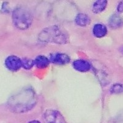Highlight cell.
Masks as SVG:
<instances>
[{"label": "cell", "instance_id": "6", "mask_svg": "<svg viewBox=\"0 0 123 123\" xmlns=\"http://www.w3.org/2000/svg\"><path fill=\"white\" fill-rule=\"evenodd\" d=\"M73 66L76 70L81 72H86L91 69V64L87 60L78 59L73 62Z\"/></svg>", "mask_w": 123, "mask_h": 123}, {"label": "cell", "instance_id": "14", "mask_svg": "<svg viewBox=\"0 0 123 123\" xmlns=\"http://www.w3.org/2000/svg\"><path fill=\"white\" fill-rule=\"evenodd\" d=\"M117 11L119 12H123V1L120 2L117 7Z\"/></svg>", "mask_w": 123, "mask_h": 123}, {"label": "cell", "instance_id": "7", "mask_svg": "<svg viewBox=\"0 0 123 123\" xmlns=\"http://www.w3.org/2000/svg\"><path fill=\"white\" fill-rule=\"evenodd\" d=\"M92 33L97 38H102L107 33V28L104 24H97L93 27Z\"/></svg>", "mask_w": 123, "mask_h": 123}, {"label": "cell", "instance_id": "5", "mask_svg": "<svg viewBox=\"0 0 123 123\" xmlns=\"http://www.w3.org/2000/svg\"><path fill=\"white\" fill-rule=\"evenodd\" d=\"M49 61L56 65H65L70 62V58L67 54L63 53H55L50 55Z\"/></svg>", "mask_w": 123, "mask_h": 123}, {"label": "cell", "instance_id": "10", "mask_svg": "<svg viewBox=\"0 0 123 123\" xmlns=\"http://www.w3.org/2000/svg\"><path fill=\"white\" fill-rule=\"evenodd\" d=\"M75 22L79 26L81 27H85L89 25L91 22V19L88 15L85 14H79L77 15L75 18Z\"/></svg>", "mask_w": 123, "mask_h": 123}, {"label": "cell", "instance_id": "8", "mask_svg": "<svg viewBox=\"0 0 123 123\" xmlns=\"http://www.w3.org/2000/svg\"><path fill=\"white\" fill-rule=\"evenodd\" d=\"M108 24L111 28L116 29V28H119L123 25V20L119 15L113 14L110 18Z\"/></svg>", "mask_w": 123, "mask_h": 123}, {"label": "cell", "instance_id": "4", "mask_svg": "<svg viewBox=\"0 0 123 123\" xmlns=\"http://www.w3.org/2000/svg\"><path fill=\"white\" fill-rule=\"evenodd\" d=\"M6 67L11 71H16L22 67V59L15 55L8 56L5 60Z\"/></svg>", "mask_w": 123, "mask_h": 123}, {"label": "cell", "instance_id": "3", "mask_svg": "<svg viewBox=\"0 0 123 123\" xmlns=\"http://www.w3.org/2000/svg\"><path fill=\"white\" fill-rule=\"evenodd\" d=\"M44 121L45 123H66L64 117L60 112L52 110L45 112Z\"/></svg>", "mask_w": 123, "mask_h": 123}, {"label": "cell", "instance_id": "15", "mask_svg": "<svg viewBox=\"0 0 123 123\" xmlns=\"http://www.w3.org/2000/svg\"><path fill=\"white\" fill-rule=\"evenodd\" d=\"M28 123H41L40 122L38 121H37V120H33V121H31L29 122Z\"/></svg>", "mask_w": 123, "mask_h": 123}, {"label": "cell", "instance_id": "9", "mask_svg": "<svg viewBox=\"0 0 123 123\" xmlns=\"http://www.w3.org/2000/svg\"><path fill=\"white\" fill-rule=\"evenodd\" d=\"M35 65L39 68H44L49 66L50 61L48 57L44 55H38L34 60Z\"/></svg>", "mask_w": 123, "mask_h": 123}, {"label": "cell", "instance_id": "13", "mask_svg": "<svg viewBox=\"0 0 123 123\" xmlns=\"http://www.w3.org/2000/svg\"><path fill=\"white\" fill-rule=\"evenodd\" d=\"M111 92L114 94H119L123 92V85L121 84H115L111 87Z\"/></svg>", "mask_w": 123, "mask_h": 123}, {"label": "cell", "instance_id": "2", "mask_svg": "<svg viewBox=\"0 0 123 123\" xmlns=\"http://www.w3.org/2000/svg\"><path fill=\"white\" fill-rule=\"evenodd\" d=\"M39 39L42 41L63 44L67 42V37L60 28L54 26L43 31L39 35Z\"/></svg>", "mask_w": 123, "mask_h": 123}, {"label": "cell", "instance_id": "12", "mask_svg": "<svg viewBox=\"0 0 123 123\" xmlns=\"http://www.w3.org/2000/svg\"><path fill=\"white\" fill-rule=\"evenodd\" d=\"M34 65V60L31 59L25 58L22 60V67L25 68V70H30Z\"/></svg>", "mask_w": 123, "mask_h": 123}, {"label": "cell", "instance_id": "11", "mask_svg": "<svg viewBox=\"0 0 123 123\" xmlns=\"http://www.w3.org/2000/svg\"><path fill=\"white\" fill-rule=\"evenodd\" d=\"M107 6V1L105 0H99L97 1L93 4L92 6V11L95 14L100 13L104 11Z\"/></svg>", "mask_w": 123, "mask_h": 123}, {"label": "cell", "instance_id": "1", "mask_svg": "<svg viewBox=\"0 0 123 123\" xmlns=\"http://www.w3.org/2000/svg\"><path fill=\"white\" fill-rule=\"evenodd\" d=\"M12 20L14 25L20 30H26L32 23V16L28 10L24 7H17L13 12Z\"/></svg>", "mask_w": 123, "mask_h": 123}]
</instances>
